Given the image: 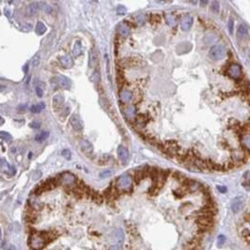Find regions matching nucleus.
I'll use <instances>...</instances> for the list:
<instances>
[{"mask_svg": "<svg viewBox=\"0 0 250 250\" xmlns=\"http://www.w3.org/2000/svg\"><path fill=\"white\" fill-rule=\"evenodd\" d=\"M191 48H193V45L190 43L183 42L176 46V53L178 54H184V53H188Z\"/></svg>", "mask_w": 250, "mask_h": 250, "instance_id": "20", "label": "nucleus"}, {"mask_svg": "<svg viewBox=\"0 0 250 250\" xmlns=\"http://www.w3.org/2000/svg\"><path fill=\"white\" fill-rule=\"evenodd\" d=\"M0 134H1V140L4 142H6V143H10V142H12V136H10V133L1 132Z\"/></svg>", "mask_w": 250, "mask_h": 250, "instance_id": "32", "label": "nucleus"}, {"mask_svg": "<svg viewBox=\"0 0 250 250\" xmlns=\"http://www.w3.org/2000/svg\"><path fill=\"white\" fill-rule=\"evenodd\" d=\"M80 149L82 153H84V156L91 157L94 156V146L91 144V142H89L88 140H80Z\"/></svg>", "mask_w": 250, "mask_h": 250, "instance_id": "9", "label": "nucleus"}, {"mask_svg": "<svg viewBox=\"0 0 250 250\" xmlns=\"http://www.w3.org/2000/svg\"><path fill=\"white\" fill-rule=\"evenodd\" d=\"M217 189L219 190V191H220V193H222V194H225L227 191V188L225 187V186H218Z\"/></svg>", "mask_w": 250, "mask_h": 250, "instance_id": "46", "label": "nucleus"}, {"mask_svg": "<svg viewBox=\"0 0 250 250\" xmlns=\"http://www.w3.org/2000/svg\"><path fill=\"white\" fill-rule=\"evenodd\" d=\"M63 104H65V97H63V94H57L53 96L52 106H53V110H54L56 112L63 109Z\"/></svg>", "mask_w": 250, "mask_h": 250, "instance_id": "10", "label": "nucleus"}, {"mask_svg": "<svg viewBox=\"0 0 250 250\" xmlns=\"http://www.w3.org/2000/svg\"><path fill=\"white\" fill-rule=\"evenodd\" d=\"M47 137H48V132H43V133H40V134L36 135L35 140H36L37 142H43V141H45Z\"/></svg>", "mask_w": 250, "mask_h": 250, "instance_id": "30", "label": "nucleus"}, {"mask_svg": "<svg viewBox=\"0 0 250 250\" xmlns=\"http://www.w3.org/2000/svg\"><path fill=\"white\" fill-rule=\"evenodd\" d=\"M113 183L120 194L132 193L134 179H133V176L130 174H122V175H120L115 181H113Z\"/></svg>", "mask_w": 250, "mask_h": 250, "instance_id": "1", "label": "nucleus"}, {"mask_svg": "<svg viewBox=\"0 0 250 250\" xmlns=\"http://www.w3.org/2000/svg\"><path fill=\"white\" fill-rule=\"evenodd\" d=\"M191 25H193V16L191 15H184L183 17L181 19V22H180L181 29L183 31H189Z\"/></svg>", "mask_w": 250, "mask_h": 250, "instance_id": "16", "label": "nucleus"}, {"mask_svg": "<svg viewBox=\"0 0 250 250\" xmlns=\"http://www.w3.org/2000/svg\"><path fill=\"white\" fill-rule=\"evenodd\" d=\"M69 126L73 128V130L75 132H82L84 128V123L82 121V119L80 118V115L77 114H73L69 118Z\"/></svg>", "mask_w": 250, "mask_h": 250, "instance_id": "8", "label": "nucleus"}, {"mask_svg": "<svg viewBox=\"0 0 250 250\" xmlns=\"http://www.w3.org/2000/svg\"><path fill=\"white\" fill-rule=\"evenodd\" d=\"M58 180H59V184H61L63 188H66L67 190H71L74 187H76L77 184V179L76 176L71 172H63L61 174L58 176Z\"/></svg>", "mask_w": 250, "mask_h": 250, "instance_id": "3", "label": "nucleus"}, {"mask_svg": "<svg viewBox=\"0 0 250 250\" xmlns=\"http://www.w3.org/2000/svg\"><path fill=\"white\" fill-rule=\"evenodd\" d=\"M28 68H29V65L28 63H27V65H25V66H24V73H25V74H27V73H28Z\"/></svg>", "mask_w": 250, "mask_h": 250, "instance_id": "52", "label": "nucleus"}, {"mask_svg": "<svg viewBox=\"0 0 250 250\" xmlns=\"http://www.w3.org/2000/svg\"><path fill=\"white\" fill-rule=\"evenodd\" d=\"M211 10H212L214 13H218V12H219V2H218V1H212V2H211Z\"/></svg>", "mask_w": 250, "mask_h": 250, "instance_id": "38", "label": "nucleus"}, {"mask_svg": "<svg viewBox=\"0 0 250 250\" xmlns=\"http://www.w3.org/2000/svg\"><path fill=\"white\" fill-rule=\"evenodd\" d=\"M114 239L117 240L118 243H122L123 239H125V234L121 229H115L114 231Z\"/></svg>", "mask_w": 250, "mask_h": 250, "instance_id": "28", "label": "nucleus"}, {"mask_svg": "<svg viewBox=\"0 0 250 250\" xmlns=\"http://www.w3.org/2000/svg\"><path fill=\"white\" fill-rule=\"evenodd\" d=\"M39 4L38 2H36V1H33V2H30L28 6V15H35L36 13L38 12V10H39V7L40 6H38Z\"/></svg>", "mask_w": 250, "mask_h": 250, "instance_id": "23", "label": "nucleus"}, {"mask_svg": "<svg viewBox=\"0 0 250 250\" xmlns=\"http://www.w3.org/2000/svg\"><path fill=\"white\" fill-rule=\"evenodd\" d=\"M61 156L65 157L67 160H69L71 158V152L69 151V150H67V149H65V150H62L61 151Z\"/></svg>", "mask_w": 250, "mask_h": 250, "instance_id": "37", "label": "nucleus"}, {"mask_svg": "<svg viewBox=\"0 0 250 250\" xmlns=\"http://www.w3.org/2000/svg\"><path fill=\"white\" fill-rule=\"evenodd\" d=\"M233 25H234V21H233V19H229V21H228V30H229V33H233Z\"/></svg>", "mask_w": 250, "mask_h": 250, "instance_id": "42", "label": "nucleus"}, {"mask_svg": "<svg viewBox=\"0 0 250 250\" xmlns=\"http://www.w3.org/2000/svg\"><path fill=\"white\" fill-rule=\"evenodd\" d=\"M69 110H71V107H69V106H65V107L61 110V113H60V118L65 119L66 117H68V115H69Z\"/></svg>", "mask_w": 250, "mask_h": 250, "instance_id": "34", "label": "nucleus"}, {"mask_svg": "<svg viewBox=\"0 0 250 250\" xmlns=\"http://www.w3.org/2000/svg\"><path fill=\"white\" fill-rule=\"evenodd\" d=\"M118 157L122 165H126L129 161V152H128V150L125 146L122 145L118 146Z\"/></svg>", "mask_w": 250, "mask_h": 250, "instance_id": "14", "label": "nucleus"}, {"mask_svg": "<svg viewBox=\"0 0 250 250\" xmlns=\"http://www.w3.org/2000/svg\"><path fill=\"white\" fill-rule=\"evenodd\" d=\"M27 111V105H20L19 109H17V112L22 113V112H25Z\"/></svg>", "mask_w": 250, "mask_h": 250, "instance_id": "45", "label": "nucleus"}, {"mask_svg": "<svg viewBox=\"0 0 250 250\" xmlns=\"http://www.w3.org/2000/svg\"><path fill=\"white\" fill-rule=\"evenodd\" d=\"M243 179H244L245 182H250V171H249V172H247V173H244V175H243Z\"/></svg>", "mask_w": 250, "mask_h": 250, "instance_id": "47", "label": "nucleus"}, {"mask_svg": "<svg viewBox=\"0 0 250 250\" xmlns=\"http://www.w3.org/2000/svg\"><path fill=\"white\" fill-rule=\"evenodd\" d=\"M31 29H33V25H31V23H25L23 27L21 28V30H22V31H25V33H28V31H30Z\"/></svg>", "mask_w": 250, "mask_h": 250, "instance_id": "41", "label": "nucleus"}, {"mask_svg": "<svg viewBox=\"0 0 250 250\" xmlns=\"http://www.w3.org/2000/svg\"><path fill=\"white\" fill-rule=\"evenodd\" d=\"M44 107H45L44 103H39V104H36V105H33V106H31L30 111H31L33 113H39V112H42L43 110H44Z\"/></svg>", "mask_w": 250, "mask_h": 250, "instance_id": "29", "label": "nucleus"}, {"mask_svg": "<svg viewBox=\"0 0 250 250\" xmlns=\"http://www.w3.org/2000/svg\"><path fill=\"white\" fill-rule=\"evenodd\" d=\"M244 205V197L243 196H236L235 198H233L231 203V209L234 213H237L241 211V209L243 208Z\"/></svg>", "mask_w": 250, "mask_h": 250, "instance_id": "11", "label": "nucleus"}, {"mask_svg": "<svg viewBox=\"0 0 250 250\" xmlns=\"http://www.w3.org/2000/svg\"><path fill=\"white\" fill-rule=\"evenodd\" d=\"M81 52H82V43H81V40H76L74 47H73V54L77 57L81 54Z\"/></svg>", "mask_w": 250, "mask_h": 250, "instance_id": "27", "label": "nucleus"}, {"mask_svg": "<svg viewBox=\"0 0 250 250\" xmlns=\"http://www.w3.org/2000/svg\"><path fill=\"white\" fill-rule=\"evenodd\" d=\"M40 176H42V173L39 172V171H35L33 173V175H31V178H33V181H37L38 179H40Z\"/></svg>", "mask_w": 250, "mask_h": 250, "instance_id": "39", "label": "nucleus"}, {"mask_svg": "<svg viewBox=\"0 0 250 250\" xmlns=\"http://www.w3.org/2000/svg\"><path fill=\"white\" fill-rule=\"evenodd\" d=\"M119 97H120V100L122 102L123 104H129L130 102L133 100L134 96H133V92L130 90L128 89H122L119 94Z\"/></svg>", "mask_w": 250, "mask_h": 250, "instance_id": "15", "label": "nucleus"}, {"mask_svg": "<svg viewBox=\"0 0 250 250\" xmlns=\"http://www.w3.org/2000/svg\"><path fill=\"white\" fill-rule=\"evenodd\" d=\"M35 31H36V33L37 35H43V33H46V25L43 23V22H37V24H36V28H35Z\"/></svg>", "mask_w": 250, "mask_h": 250, "instance_id": "26", "label": "nucleus"}, {"mask_svg": "<svg viewBox=\"0 0 250 250\" xmlns=\"http://www.w3.org/2000/svg\"><path fill=\"white\" fill-rule=\"evenodd\" d=\"M117 33L121 36V37H128L129 33H130V28L126 22H121L117 25Z\"/></svg>", "mask_w": 250, "mask_h": 250, "instance_id": "18", "label": "nucleus"}, {"mask_svg": "<svg viewBox=\"0 0 250 250\" xmlns=\"http://www.w3.org/2000/svg\"><path fill=\"white\" fill-rule=\"evenodd\" d=\"M16 151H17V149H16L15 146H12V148H10V152H12V153H16Z\"/></svg>", "mask_w": 250, "mask_h": 250, "instance_id": "50", "label": "nucleus"}, {"mask_svg": "<svg viewBox=\"0 0 250 250\" xmlns=\"http://www.w3.org/2000/svg\"><path fill=\"white\" fill-rule=\"evenodd\" d=\"M137 21V22H138V24H143L144 23V16H143V15H138V16H136V19H135Z\"/></svg>", "mask_w": 250, "mask_h": 250, "instance_id": "44", "label": "nucleus"}, {"mask_svg": "<svg viewBox=\"0 0 250 250\" xmlns=\"http://www.w3.org/2000/svg\"><path fill=\"white\" fill-rule=\"evenodd\" d=\"M51 84L54 85V88H60V89L68 90L71 89V80L65 75H56L51 79Z\"/></svg>", "mask_w": 250, "mask_h": 250, "instance_id": "6", "label": "nucleus"}, {"mask_svg": "<svg viewBox=\"0 0 250 250\" xmlns=\"http://www.w3.org/2000/svg\"><path fill=\"white\" fill-rule=\"evenodd\" d=\"M199 4H201V5H208V1H201Z\"/></svg>", "mask_w": 250, "mask_h": 250, "instance_id": "53", "label": "nucleus"}, {"mask_svg": "<svg viewBox=\"0 0 250 250\" xmlns=\"http://www.w3.org/2000/svg\"><path fill=\"white\" fill-rule=\"evenodd\" d=\"M227 75H228L229 79L234 80L235 82L244 79V77H243V73H242V68H241L240 65L236 63V62H231V63L228 65V67H227Z\"/></svg>", "mask_w": 250, "mask_h": 250, "instance_id": "4", "label": "nucleus"}, {"mask_svg": "<svg viewBox=\"0 0 250 250\" xmlns=\"http://www.w3.org/2000/svg\"><path fill=\"white\" fill-rule=\"evenodd\" d=\"M240 145L250 156V133H244L240 136Z\"/></svg>", "mask_w": 250, "mask_h": 250, "instance_id": "12", "label": "nucleus"}, {"mask_svg": "<svg viewBox=\"0 0 250 250\" xmlns=\"http://www.w3.org/2000/svg\"><path fill=\"white\" fill-rule=\"evenodd\" d=\"M28 244L33 250H42L43 248L47 244V242L46 240L44 239V236L42 235L40 232L33 231V233H31V234L29 235Z\"/></svg>", "mask_w": 250, "mask_h": 250, "instance_id": "2", "label": "nucleus"}, {"mask_svg": "<svg viewBox=\"0 0 250 250\" xmlns=\"http://www.w3.org/2000/svg\"><path fill=\"white\" fill-rule=\"evenodd\" d=\"M227 51L225 46L221 45V44H216L213 45L210 51H209V57L212 59L213 61H219V60H222L224 58L226 57Z\"/></svg>", "mask_w": 250, "mask_h": 250, "instance_id": "5", "label": "nucleus"}, {"mask_svg": "<svg viewBox=\"0 0 250 250\" xmlns=\"http://www.w3.org/2000/svg\"><path fill=\"white\" fill-rule=\"evenodd\" d=\"M44 89H45V83L42 82V81H37V82H36V85H35V91H36V94H37L39 98L43 97Z\"/></svg>", "mask_w": 250, "mask_h": 250, "instance_id": "22", "label": "nucleus"}, {"mask_svg": "<svg viewBox=\"0 0 250 250\" xmlns=\"http://www.w3.org/2000/svg\"><path fill=\"white\" fill-rule=\"evenodd\" d=\"M30 127L35 128V129H38V128L40 127V122H38V121H33V122L30 123Z\"/></svg>", "mask_w": 250, "mask_h": 250, "instance_id": "43", "label": "nucleus"}, {"mask_svg": "<svg viewBox=\"0 0 250 250\" xmlns=\"http://www.w3.org/2000/svg\"><path fill=\"white\" fill-rule=\"evenodd\" d=\"M109 250H120V248H119V245H111Z\"/></svg>", "mask_w": 250, "mask_h": 250, "instance_id": "49", "label": "nucleus"}, {"mask_svg": "<svg viewBox=\"0 0 250 250\" xmlns=\"http://www.w3.org/2000/svg\"><path fill=\"white\" fill-rule=\"evenodd\" d=\"M150 21H151L152 24L158 23V22L160 21V16H159V15H151V19H150Z\"/></svg>", "mask_w": 250, "mask_h": 250, "instance_id": "40", "label": "nucleus"}, {"mask_svg": "<svg viewBox=\"0 0 250 250\" xmlns=\"http://www.w3.org/2000/svg\"><path fill=\"white\" fill-rule=\"evenodd\" d=\"M242 186H243L247 190H250V182H245V181H244V182L242 183Z\"/></svg>", "mask_w": 250, "mask_h": 250, "instance_id": "48", "label": "nucleus"}, {"mask_svg": "<svg viewBox=\"0 0 250 250\" xmlns=\"http://www.w3.org/2000/svg\"><path fill=\"white\" fill-rule=\"evenodd\" d=\"M240 234L247 241V243L250 244V212L247 216H244L243 225L240 228Z\"/></svg>", "mask_w": 250, "mask_h": 250, "instance_id": "7", "label": "nucleus"}, {"mask_svg": "<svg viewBox=\"0 0 250 250\" xmlns=\"http://www.w3.org/2000/svg\"><path fill=\"white\" fill-rule=\"evenodd\" d=\"M7 250H17V248H16L15 245H10V247L7 248Z\"/></svg>", "mask_w": 250, "mask_h": 250, "instance_id": "51", "label": "nucleus"}, {"mask_svg": "<svg viewBox=\"0 0 250 250\" xmlns=\"http://www.w3.org/2000/svg\"><path fill=\"white\" fill-rule=\"evenodd\" d=\"M112 173H113V172H112L111 170L103 171V172H102V173L99 174V178H100V179H106V178L111 176V175H112Z\"/></svg>", "mask_w": 250, "mask_h": 250, "instance_id": "35", "label": "nucleus"}, {"mask_svg": "<svg viewBox=\"0 0 250 250\" xmlns=\"http://www.w3.org/2000/svg\"><path fill=\"white\" fill-rule=\"evenodd\" d=\"M122 113L127 117L128 119H135L136 118V109L135 106H127V107H122L121 109Z\"/></svg>", "mask_w": 250, "mask_h": 250, "instance_id": "21", "label": "nucleus"}, {"mask_svg": "<svg viewBox=\"0 0 250 250\" xmlns=\"http://www.w3.org/2000/svg\"><path fill=\"white\" fill-rule=\"evenodd\" d=\"M39 62H40V53L37 52L35 56H33V61H31V65H33V67H36L39 65Z\"/></svg>", "mask_w": 250, "mask_h": 250, "instance_id": "33", "label": "nucleus"}, {"mask_svg": "<svg viewBox=\"0 0 250 250\" xmlns=\"http://www.w3.org/2000/svg\"><path fill=\"white\" fill-rule=\"evenodd\" d=\"M97 65H98V53L96 51V48L92 47L89 51V67L91 69H94Z\"/></svg>", "mask_w": 250, "mask_h": 250, "instance_id": "17", "label": "nucleus"}, {"mask_svg": "<svg viewBox=\"0 0 250 250\" xmlns=\"http://www.w3.org/2000/svg\"><path fill=\"white\" fill-rule=\"evenodd\" d=\"M225 241H226L225 235H219L218 236V240H217V245L218 247H222L224 243H225Z\"/></svg>", "mask_w": 250, "mask_h": 250, "instance_id": "36", "label": "nucleus"}, {"mask_svg": "<svg viewBox=\"0 0 250 250\" xmlns=\"http://www.w3.org/2000/svg\"><path fill=\"white\" fill-rule=\"evenodd\" d=\"M29 208H31L33 210H35V211H40L43 209V203L39 201L37 198V196L36 195H31L30 197H29Z\"/></svg>", "mask_w": 250, "mask_h": 250, "instance_id": "13", "label": "nucleus"}, {"mask_svg": "<svg viewBox=\"0 0 250 250\" xmlns=\"http://www.w3.org/2000/svg\"><path fill=\"white\" fill-rule=\"evenodd\" d=\"M39 5H40V8H42L45 13H47V14H52V6H48L46 2H40Z\"/></svg>", "mask_w": 250, "mask_h": 250, "instance_id": "31", "label": "nucleus"}, {"mask_svg": "<svg viewBox=\"0 0 250 250\" xmlns=\"http://www.w3.org/2000/svg\"><path fill=\"white\" fill-rule=\"evenodd\" d=\"M59 62H60V65H61V67H63V68H71L73 67V65H74V61H73V59H71V56H68V54H66V56H62V57L59 58Z\"/></svg>", "mask_w": 250, "mask_h": 250, "instance_id": "19", "label": "nucleus"}, {"mask_svg": "<svg viewBox=\"0 0 250 250\" xmlns=\"http://www.w3.org/2000/svg\"><path fill=\"white\" fill-rule=\"evenodd\" d=\"M165 21L166 23L171 25V27H174L176 22H178V19H176V15L174 14H166L165 15Z\"/></svg>", "mask_w": 250, "mask_h": 250, "instance_id": "25", "label": "nucleus"}, {"mask_svg": "<svg viewBox=\"0 0 250 250\" xmlns=\"http://www.w3.org/2000/svg\"><path fill=\"white\" fill-rule=\"evenodd\" d=\"M247 33H248V29H247V27H245L244 24H240L239 28H237V31H236L237 38L242 39V38H244L245 36H247Z\"/></svg>", "mask_w": 250, "mask_h": 250, "instance_id": "24", "label": "nucleus"}]
</instances>
